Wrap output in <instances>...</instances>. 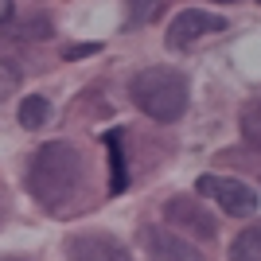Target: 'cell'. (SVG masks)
<instances>
[{
  "label": "cell",
  "mask_w": 261,
  "mask_h": 261,
  "mask_svg": "<svg viewBox=\"0 0 261 261\" xmlns=\"http://www.w3.org/2000/svg\"><path fill=\"white\" fill-rule=\"evenodd\" d=\"M82 187V152L66 141H51L32 156L28 168V191L43 207H63Z\"/></svg>",
  "instance_id": "obj_1"
},
{
  "label": "cell",
  "mask_w": 261,
  "mask_h": 261,
  "mask_svg": "<svg viewBox=\"0 0 261 261\" xmlns=\"http://www.w3.org/2000/svg\"><path fill=\"white\" fill-rule=\"evenodd\" d=\"M129 98L152 121H179L187 109V78L172 66H148L129 82Z\"/></svg>",
  "instance_id": "obj_2"
},
{
  "label": "cell",
  "mask_w": 261,
  "mask_h": 261,
  "mask_svg": "<svg viewBox=\"0 0 261 261\" xmlns=\"http://www.w3.org/2000/svg\"><path fill=\"white\" fill-rule=\"evenodd\" d=\"M195 187H199V195H207L211 203H218V207L226 211V215H234V218H250V215H257V207H261L253 187L238 184V179H226V175H203Z\"/></svg>",
  "instance_id": "obj_3"
},
{
  "label": "cell",
  "mask_w": 261,
  "mask_h": 261,
  "mask_svg": "<svg viewBox=\"0 0 261 261\" xmlns=\"http://www.w3.org/2000/svg\"><path fill=\"white\" fill-rule=\"evenodd\" d=\"M164 215H168V222L175 226V234H195V238L211 242L218 234V222L207 215V207L203 203H195V199L187 195H175L164 203Z\"/></svg>",
  "instance_id": "obj_4"
},
{
  "label": "cell",
  "mask_w": 261,
  "mask_h": 261,
  "mask_svg": "<svg viewBox=\"0 0 261 261\" xmlns=\"http://www.w3.org/2000/svg\"><path fill=\"white\" fill-rule=\"evenodd\" d=\"M222 28H226V20H222V16H211V12H195V8L175 12L172 28H168V47L184 51V47H191L195 39H203V35H211V32H222Z\"/></svg>",
  "instance_id": "obj_5"
},
{
  "label": "cell",
  "mask_w": 261,
  "mask_h": 261,
  "mask_svg": "<svg viewBox=\"0 0 261 261\" xmlns=\"http://www.w3.org/2000/svg\"><path fill=\"white\" fill-rule=\"evenodd\" d=\"M66 257L70 261H133V253L121 242L106 234H74L66 238Z\"/></svg>",
  "instance_id": "obj_6"
},
{
  "label": "cell",
  "mask_w": 261,
  "mask_h": 261,
  "mask_svg": "<svg viewBox=\"0 0 261 261\" xmlns=\"http://www.w3.org/2000/svg\"><path fill=\"white\" fill-rule=\"evenodd\" d=\"M144 242H148L152 261H203L199 246H191V242H187L184 234H175V230L148 226V230H144Z\"/></svg>",
  "instance_id": "obj_7"
},
{
  "label": "cell",
  "mask_w": 261,
  "mask_h": 261,
  "mask_svg": "<svg viewBox=\"0 0 261 261\" xmlns=\"http://www.w3.org/2000/svg\"><path fill=\"white\" fill-rule=\"evenodd\" d=\"M106 148H109V191L117 195L129 184V172H125V133L121 129L106 133Z\"/></svg>",
  "instance_id": "obj_8"
},
{
  "label": "cell",
  "mask_w": 261,
  "mask_h": 261,
  "mask_svg": "<svg viewBox=\"0 0 261 261\" xmlns=\"http://www.w3.org/2000/svg\"><path fill=\"white\" fill-rule=\"evenodd\" d=\"M242 137H246L250 148L261 152V98L246 101V109H242Z\"/></svg>",
  "instance_id": "obj_9"
},
{
  "label": "cell",
  "mask_w": 261,
  "mask_h": 261,
  "mask_svg": "<svg viewBox=\"0 0 261 261\" xmlns=\"http://www.w3.org/2000/svg\"><path fill=\"white\" fill-rule=\"evenodd\" d=\"M230 261H261V226L246 230V234L234 238V246H230Z\"/></svg>",
  "instance_id": "obj_10"
},
{
  "label": "cell",
  "mask_w": 261,
  "mask_h": 261,
  "mask_svg": "<svg viewBox=\"0 0 261 261\" xmlns=\"http://www.w3.org/2000/svg\"><path fill=\"white\" fill-rule=\"evenodd\" d=\"M47 117H51V106H47V98L32 94V98H23V101H20V125H23V129H39Z\"/></svg>",
  "instance_id": "obj_11"
},
{
  "label": "cell",
  "mask_w": 261,
  "mask_h": 261,
  "mask_svg": "<svg viewBox=\"0 0 261 261\" xmlns=\"http://www.w3.org/2000/svg\"><path fill=\"white\" fill-rule=\"evenodd\" d=\"M156 12H160V0H129V28L148 23Z\"/></svg>",
  "instance_id": "obj_12"
},
{
  "label": "cell",
  "mask_w": 261,
  "mask_h": 261,
  "mask_svg": "<svg viewBox=\"0 0 261 261\" xmlns=\"http://www.w3.org/2000/svg\"><path fill=\"white\" fill-rule=\"evenodd\" d=\"M94 51H98V43H74V47H66V59H78V55H94Z\"/></svg>",
  "instance_id": "obj_13"
},
{
  "label": "cell",
  "mask_w": 261,
  "mask_h": 261,
  "mask_svg": "<svg viewBox=\"0 0 261 261\" xmlns=\"http://www.w3.org/2000/svg\"><path fill=\"white\" fill-rule=\"evenodd\" d=\"M215 4H234V0H215Z\"/></svg>",
  "instance_id": "obj_14"
}]
</instances>
